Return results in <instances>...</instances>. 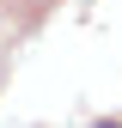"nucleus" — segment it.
<instances>
[{"instance_id": "obj_1", "label": "nucleus", "mask_w": 122, "mask_h": 128, "mask_svg": "<svg viewBox=\"0 0 122 128\" xmlns=\"http://www.w3.org/2000/svg\"><path fill=\"white\" fill-rule=\"evenodd\" d=\"M92 128H122V122H92Z\"/></svg>"}]
</instances>
